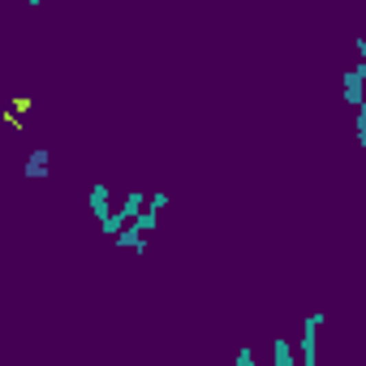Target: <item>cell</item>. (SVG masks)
<instances>
[{
	"label": "cell",
	"instance_id": "ba28073f",
	"mask_svg": "<svg viewBox=\"0 0 366 366\" xmlns=\"http://www.w3.org/2000/svg\"><path fill=\"white\" fill-rule=\"evenodd\" d=\"M354 138H358V147H366V104L354 108Z\"/></svg>",
	"mask_w": 366,
	"mask_h": 366
},
{
	"label": "cell",
	"instance_id": "4fadbf2b",
	"mask_svg": "<svg viewBox=\"0 0 366 366\" xmlns=\"http://www.w3.org/2000/svg\"><path fill=\"white\" fill-rule=\"evenodd\" d=\"M147 203L155 207V211H164V207H168V194H147Z\"/></svg>",
	"mask_w": 366,
	"mask_h": 366
},
{
	"label": "cell",
	"instance_id": "7c38bea8",
	"mask_svg": "<svg viewBox=\"0 0 366 366\" xmlns=\"http://www.w3.org/2000/svg\"><path fill=\"white\" fill-rule=\"evenodd\" d=\"M5 130H22V117L13 113V108H9V113H5Z\"/></svg>",
	"mask_w": 366,
	"mask_h": 366
},
{
	"label": "cell",
	"instance_id": "30bf717a",
	"mask_svg": "<svg viewBox=\"0 0 366 366\" xmlns=\"http://www.w3.org/2000/svg\"><path fill=\"white\" fill-rule=\"evenodd\" d=\"M9 108H13L18 117H26L30 108H35V100H30V95H13V104H9Z\"/></svg>",
	"mask_w": 366,
	"mask_h": 366
},
{
	"label": "cell",
	"instance_id": "6da1fadb",
	"mask_svg": "<svg viewBox=\"0 0 366 366\" xmlns=\"http://www.w3.org/2000/svg\"><path fill=\"white\" fill-rule=\"evenodd\" d=\"M328 323V314L323 310H310L306 314V323H301V366H314L319 362V328Z\"/></svg>",
	"mask_w": 366,
	"mask_h": 366
},
{
	"label": "cell",
	"instance_id": "8992f818",
	"mask_svg": "<svg viewBox=\"0 0 366 366\" xmlns=\"http://www.w3.org/2000/svg\"><path fill=\"white\" fill-rule=\"evenodd\" d=\"M272 362L276 366H297V354H293L289 336H272Z\"/></svg>",
	"mask_w": 366,
	"mask_h": 366
},
{
	"label": "cell",
	"instance_id": "9c48e42d",
	"mask_svg": "<svg viewBox=\"0 0 366 366\" xmlns=\"http://www.w3.org/2000/svg\"><path fill=\"white\" fill-rule=\"evenodd\" d=\"M121 225H130V220H125L121 211H113V216H108L104 225H100V233H104V237H117V233H121Z\"/></svg>",
	"mask_w": 366,
	"mask_h": 366
},
{
	"label": "cell",
	"instance_id": "5bb4252c",
	"mask_svg": "<svg viewBox=\"0 0 366 366\" xmlns=\"http://www.w3.org/2000/svg\"><path fill=\"white\" fill-rule=\"evenodd\" d=\"M26 5H30V9H39V5H43V0H26Z\"/></svg>",
	"mask_w": 366,
	"mask_h": 366
},
{
	"label": "cell",
	"instance_id": "52a82bcc",
	"mask_svg": "<svg viewBox=\"0 0 366 366\" xmlns=\"http://www.w3.org/2000/svg\"><path fill=\"white\" fill-rule=\"evenodd\" d=\"M142 207H147V194H125V203L117 207V211H121L125 220H134V216L142 211Z\"/></svg>",
	"mask_w": 366,
	"mask_h": 366
},
{
	"label": "cell",
	"instance_id": "7a4b0ae2",
	"mask_svg": "<svg viewBox=\"0 0 366 366\" xmlns=\"http://www.w3.org/2000/svg\"><path fill=\"white\" fill-rule=\"evenodd\" d=\"M47 172H52V151H47V147H35V151L26 155V164H22V177H26V181H43Z\"/></svg>",
	"mask_w": 366,
	"mask_h": 366
},
{
	"label": "cell",
	"instance_id": "3957f363",
	"mask_svg": "<svg viewBox=\"0 0 366 366\" xmlns=\"http://www.w3.org/2000/svg\"><path fill=\"white\" fill-rule=\"evenodd\" d=\"M362 82H366V60H354L345 69V104H362Z\"/></svg>",
	"mask_w": 366,
	"mask_h": 366
},
{
	"label": "cell",
	"instance_id": "277c9868",
	"mask_svg": "<svg viewBox=\"0 0 366 366\" xmlns=\"http://www.w3.org/2000/svg\"><path fill=\"white\" fill-rule=\"evenodd\" d=\"M91 216H95V225H104V220L113 216V190H108L104 181L91 185Z\"/></svg>",
	"mask_w": 366,
	"mask_h": 366
},
{
	"label": "cell",
	"instance_id": "8fae6325",
	"mask_svg": "<svg viewBox=\"0 0 366 366\" xmlns=\"http://www.w3.org/2000/svg\"><path fill=\"white\" fill-rule=\"evenodd\" d=\"M233 362H237V366H254V349H250V345H242V349L233 354Z\"/></svg>",
	"mask_w": 366,
	"mask_h": 366
},
{
	"label": "cell",
	"instance_id": "5b68a950",
	"mask_svg": "<svg viewBox=\"0 0 366 366\" xmlns=\"http://www.w3.org/2000/svg\"><path fill=\"white\" fill-rule=\"evenodd\" d=\"M117 250H130V254H147V233H138L134 225H121V233L113 237Z\"/></svg>",
	"mask_w": 366,
	"mask_h": 366
}]
</instances>
